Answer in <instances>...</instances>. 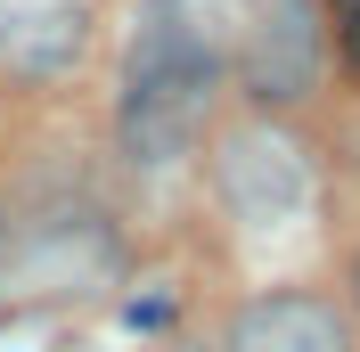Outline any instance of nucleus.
Instances as JSON below:
<instances>
[{
  "instance_id": "1",
  "label": "nucleus",
  "mask_w": 360,
  "mask_h": 352,
  "mask_svg": "<svg viewBox=\"0 0 360 352\" xmlns=\"http://www.w3.org/2000/svg\"><path fill=\"white\" fill-rule=\"evenodd\" d=\"M213 90H221V49L213 33L180 17V0H156L148 25H139L131 58H123V156L131 164H180V156L205 139V115H213Z\"/></svg>"
},
{
  "instance_id": "2",
  "label": "nucleus",
  "mask_w": 360,
  "mask_h": 352,
  "mask_svg": "<svg viewBox=\"0 0 360 352\" xmlns=\"http://www.w3.org/2000/svg\"><path fill=\"white\" fill-rule=\"evenodd\" d=\"M319 58H328V25H319L311 0H254L246 17V90L262 107H295V99H311L319 82Z\"/></svg>"
},
{
  "instance_id": "3",
  "label": "nucleus",
  "mask_w": 360,
  "mask_h": 352,
  "mask_svg": "<svg viewBox=\"0 0 360 352\" xmlns=\"http://www.w3.org/2000/svg\"><path fill=\"white\" fill-rule=\"evenodd\" d=\"M90 49V0H0V74L58 82Z\"/></svg>"
},
{
  "instance_id": "4",
  "label": "nucleus",
  "mask_w": 360,
  "mask_h": 352,
  "mask_svg": "<svg viewBox=\"0 0 360 352\" xmlns=\"http://www.w3.org/2000/svg\"><path fill=\"white\" fill-rule=\"evenodd\" d=\"M229 352H352L328 295H254L229 320Z\"/></svg>"
},
{
  "instance_id": "5",
  "label": "nucleus",
  "mask_w": 360,
  "mask_h": 352,
  "mask_svg": "<svg viewBox=\"0 0 360 352\" xmlns=\"http://www.w3.org/2000/svg\"><path fill=\"white\" fill-rule=\"evenodd\" d=\"M328 17H336V42H344V58L360 66V0H328Z\"/></svg>"
},
{
  "instance_id": "6",
  "label": "nucleus",
  "mask_w": 360,
  "mask_h": 352,
  "mask_svg": "<svg viewBox=\"0 0 360 352\" xmlns=\"http://www.w3.org/2000/svg\"><path fill=\"white\" fill-rule=\"evenodd\" d=\"M352 295H360V270H352Z\"/></svg>"
}]
</instances>
